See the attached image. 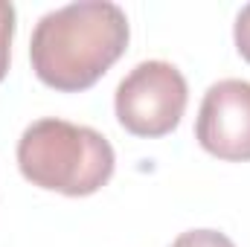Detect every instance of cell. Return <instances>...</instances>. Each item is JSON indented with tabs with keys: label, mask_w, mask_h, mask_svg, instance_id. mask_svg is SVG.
Here are the masks:
<instances>
[{
	"label": "cell",
	"mask_w": 250,
	"mask_h": 247,
	"mask_svg": "<svg viewBox=\"0 0 250 247\" xmlns=\"http://www.w3.org/2000/svg\"><path fill=\"white\" fill-rule=\"evenodd\" d=\"M172 247H236V245L218 230H187L172 242Z\"/></svg>",
	"instance_id": "6"
},
{
	"label": "cell",
	"mask_w": 250,
	"mask_h": 247,
	"mask_svg": "<svg viewBox=\"0 0 250 247\" xmlns=\"http://www.w3.org/2000/svg\"><path fill=\"white\" fill-rule=\"evenodd\" d=\"M128 18L111 0H79L47 12L32 32L35 76L62 93L93 87L128 47Z\"/></svg>",
	"instance_id": "1"
},
{
	"label": "cell",
	"mask_w": 250,
	"mask_h": 247,
	"mask_svg": "<svg viewBox=\"0 0 250 247\" xmlns=\"http://www.w3.org/2000/svg\"><path fill=\"white\" fill-rule=\"evenodd\" d=\"M12 35H15V6L0 0V82L6 79V70H9Z\"/></svg>",
	"instance_id": "5"
},
{
	"label": "cell",
	"mask_w": 250,
	"mask_h": 247,
	"mask_svg": "<svg viewBox=\"0 0 250 247\" xmlns=\"http://www.w3.org/2000/svg\"><path fill=\"white\" fill-rule=\"evenodd\" d=\"M187 79L169 62L137 64L117 87V120L134 137H166L187 111Z\"/></svg>",
	"instance_id": "3"
},
{
	"label": "cell",
	"mask_w": 250,
	"mask_h": 247,
	"mask_svg": "<svg viewBox=\"0 0 250 247\" xmlns=\"http://www.w3.org/2000/svg\"><path fill=\"white\" fill-rule=\"evenodd\" d=\"M195 140L204 151L227 163L250 160V82L221 79L201 102Z\"/></svg>",
	"instance_id": "4"
},
{
	"label": "cell",
	"mask_w": 250,
	"mask_h": 247,
	"mask_svg": "<svg viewBox=\"0 0 250 247\" xmlns=\"http://www.w3.org/2000/svg\"><path fill=\"white\" fill-rule=\"evenodd\" d=\"M236 47H239V53H242V59L250 64V3L239 12V18H236Z\"/></svg>",
	"instance_id": "7"
},
{
	"label": "cell",
	"mask_w": 250,
	"mask_h": 247,
	"mask_svg": "<svg viewBox=\"0 0 250 247\" xmlns=\"http://www.w3.org/2000/svg\"><path fill=\"white\" fill-rule=\"evenodd\" d=\"M111 143L87 125L67 120H38L18 140V166L32 186L84 198L99 192L114 175Z\"/></svg>",
	"instance_id": "2"
}]
</instances>
